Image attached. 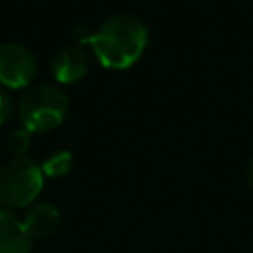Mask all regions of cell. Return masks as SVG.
<instances>
[{
  "label": "cell",
  "instance_id": "ba28073f",
  "mask_svg": "<svg viewBox=\"0 0 253 253\" xmlns=\"http://www.w3.org/2000/svg\"><path fill=\"white\" fill-rule=\"evenodd\" d=\"M73 166V156L69 150H55L51 152L43 164H42V170L43 174L47 176H65Z\"/></svg>",
  "mask_w": 253,
  "mask_h": 253
},
{
  "label": "cell",
  "instance_id": "277c9868",
  "mask_svg": "<svg viewBox=\"0 0 253 253\" xmlns=\"http://www.w3.org/2000/svg\"><path fill=\"white\" fill-rule=\"evenodd\" d=\"M36 73V57L34 53L18 43L6 42L0 43V81L10 87L26 85Z\"/></svg>",
  "mask_w": 253,
  "mask_h": 253
},
{
  "label": "cell",
  "instance_id": "52a82bcc",
  "mask_svg": "<svg viewBox=\"0 0 253 253\" xmlns=\"http://www.w3.org/2000/svg\"><path fill=\"white\" fill-rule=\"evenodd\" d=\"M22 223L30 237H47L59 227V210L49 202L34 204L26 211Z\"/></svg>",
  "mask_w": 253,
  "mask_h": 253
},
{
  "label": "cell",
  "instance_id": "9c48e42d",
  "mask_svg": "<svg viewBox=\"0 0 253 253\" xmlns=\"http://www.w3.org/2000/svg\"><path fill=\"white\" fill-rule=\"evenodd\" d=\"M6 146L10 148V152L14 154H24L30 146V130L26 126L22 128H14L10 134H8V140H6Z\"/></svg>",
  "mask_w": 253,
  "mask_h": 253
},
{
  "label": "cell",
  "instance_id": "6da1fadb",
  "mask_svg": "<svg viewBox=\"0 0 253 253\" xmlns=\"http://www.w3.org/2000/svg\"><path fill=\"white\" fill-rule=\"evenodd\" d=\"M148 43V28L132 14L109 16L93 34L91 47L105 67L132 65Z\"/></svg>",
  "mask_w": 253,
  "mask_h": 253
},
{
  "label": "cell",
  "instance_id": "8992f818",
  "mask_svg": "<svg viewBox=\"0 0 253 253\" xmlns=\"http://www.w3.org/2000/svg\"><path fill=\"white\" fill-rule=\"evenodd\" d=\"M30 249L32 237L26 233L22 219L0 208V253H30Z\"/></svg>",
  "mask_w": 253,
  "mask_h": 253
},
{
  "label": "cell",
  "instance_id": "3957f363",
  "mask_svg": "<svg viewBox=\"0 0 253 253\" xmlns=\"http://www.w3.org/2000/svg\"><path fill=\"white\" fill-rule=\"evenodd\" d=\"M42 184V166L28 156H18L0 166V204L6 206V210L24 208L36 200Z\"/></svg>",
  "mask_w": 253,
  "mask_h": 253
},
{
  "label": "cell",
  "instance_id": "5b68a950",
  "mask_svg": "<svg viewBox=\"0 0 253 253\" xmlns=\"http://www.w3.org/2000/svg\"><path fill=\"white\" fill-rule=\"evenodd\" d=\"M89 57L81 45H63L51 59V71L59 81H75L87 73Z\"/></svg>",
  "mask_w": 253,
  "mask_h": 253
},
{
  "label": "cell",
  "instance_id": "7c38bea8",
  "mask_svg": "<svg viewBox=\"0 0 253 253\" xmlns=\"http://www.w3.org/2000/svg\"><path fill=\"white\" fill-rule=\"evenodd\" d=\"M247 180H249V184L253 186V160H251L249 166H247Z\"/></svg>",
  "mask_w": 253,
  "mask_h": 253
},
{
  "label": "cell",
  "instance_id": "30bf717a",
  "mask_svg": "<svg viewBox=\"0 0 253 253\" xmlns=\"http://www.w3.org/2000/svg\"><path fill=\"white\" fill-rule=\"evenodd\" d=\"M93 34H95V30L91 28V26H87V24H77L75 28H73V36H75V40L79 42V45L81 43H91V40H93Z\"/></svg>",
  "mask_w": 253,
  "mask_h": 253
},
{
  "label": "cell",
  "instance_id": "8fae6325",
  "mask_svg": "<svg viewBox=\"0 0 253 253\" xmlns=\"http://www.w3.org/2000/svg\"><path fill=\"white\" fill-rule=\"evenodd\" d=\"M10 111H12V99L4 89H0V123L10 115Z\"/></svg>",
  "mask_w": 253,
  "mask_h": 253
},
{
  "label": "cell",
  "instance_id": "7a4b0ae2",
  "mask_svg": "<svg viewBox=\"0 0 253 253\" xmlns=\"http://www.w3.org/2000/svg\"><path fill=\"white\" fill-rule=\"evenodd\" d=\"M67 105V95L61 89L49 83H38L22 95L18 111L28 130H49L63 121Z\"/></svg>",
  "mask_w": 253,
  "mask_h": 253
}]
</instances>
